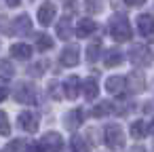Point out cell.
Here are the masks:
<instances>
[{"mask_svg":"<svg viewBox=\"0 0 154 152\" xmlns=\"http://www.w3.org/2000/svg\"><path fill=\"white\" fill-rule=\"evenodd\" d=\"M11 57L13 59H30L32 57V47L23 42H15L11 47Z\"/></svg>","mask_w":154,"mask_h":152,"instance_id":"14","label":"cell"},{"mask_svg":"<svg viewBox=\"0 0 154 152\" xmlns=\"http://www.w3.org/2000/svg\"><path fill=\"white\" fill-rule=\"evenodd\" d=\"M125 5H129V7H141V5H146V0H125Z\"/></svg>","mask_w":154,"mask_h":152,"instance_id":"29","label":"cell"},{"mask_svg":"<svg viewBox=\"0 0 154 152\" xmlns=\"http://www.w3.org/2000/svg\"><path fill=\"white\" fill-rule=\"evenodd\" d=\"M70 34H72V23H70V17L59 19V23H57V36H59L61 40H68V38H70Z\"/></svg>","mask_w":154,"mask_h":152,"instance_id":"19","label":"cell"},{"mask_svg":"<svg viewBox=\"0 0 154 152\" xmlns=\"http://www.w3.org/2000/svg\"><path fill=\"white\" fill-rule=\"evenodd\" d=\"M82 120H85V114H82V110H72V112H68V114L63 116V125H66L70 131L78 129V127L82 125Z\"/></svg>","mask_w":154,"mask_h":152,"instance_id":"12","label":"cell"},{"mask_svg":"<svg viewBox=\"0 0 154 152\" xmlns=\"http://www.w3.org/2000/svg\"><path fill=\"white\" fill-rule=\"evenodd\" d=\"M131 152H143V150H141V148H139V150H131Z\"/></svg>","mask_w":154,"mask_h":152,"instance_id":"32","label":"cell"},{"mask_svg":"<svg viewBox=\"0 0 154 152\" xmlns=\"http://www.w3.org/2000/svg\"><path fill=\"white\" fill-rule=\"evenodd\" d=\"M15 99L19 104H36V89L28 82H21L15 89Z\"/></svg>","mask_w":154,"mask_h":152,"instance_id":"5","label":"cell"},{"mask_svg":"<svg viewBox=\"0 0 154 152\" xmlns=\"http://www.w3.org/2000/svg\"><path fill=\"white\" fill-rule=\"evenodd\" d=\"M9 97V78L7 76H0V101Z\"/></svg>","mask_w":154,"mask_h":152,"instance_id":"27","label":"cell"},{"mask_svg":"<svg viewBox=\"0 0 154 152\" xmlns=\"http://www.w3.org/2000/svg\"><path fill=\"white\" fill-rule=\"evenodd\" d=\"M120 61H122L120 49H108V51L103 53V64H106L108 68H114V66H118Z\"/></svg>","mask_w":154,"mask_h":152,"instance_id":"16","label":"cell"},{"mask_svg":"<svg viewBox=\"0 0 154 152\" xmlns=\"http://www.w3.org/2000/svg\"><path fill=\"white\" fill-rule=\"evenodd\" d=\"M99 45H91V47H87V61L89 64H95L97 61V57H99Z\"/></svg>","mask_w":154,"mask_h":152,"instance_id":"25","label":"cell"},{"mask_svg":"<svg viewBox=\"0 0 154 152\" xmlns=\"http://www.w3.org/2000/svg\"><path fill=\"white\" fill-rule=\"evenodd\" d=\"M55 17V5L53 2H42L38 9V23L40 26H51Z\"/></svg>","mask_w":154,"mask_h":152,"instance_id":"11","label":"cell"},{"mask_svg":"<svg viewBox=\"0 0 154 152\" xmlns=\"http://www.w3.org/2000/svg\"><path fill=\"white\" fill-rule=\"evenodd\" d=\"M30 30H32V21H30V17H28L26 13L19 15V17L13 21V32H15V34L26 36V34H30Z\"/></svg>","mask_w":154,"mask_h":152,"instance_id":"13","label":"cell"},{"mask_svg":"<svg viewBox=\"0 0 154 152\" xmlns=\"http://www.w3.org/2000/svg\"><path fill=\"white\" fill-rule=\"evenodd\" d=\"M53 47V38L49 34H38L36 36V49L38 51H49Z\"/></svg>","mask_w":154,"mask_h":152,"instance_id":"21","label":"cell"},{"mask_svg":"<svg viewBox=\"0 0 154 152\" xmlns=\"http://www.w3.org/2000/svg\"><path fill=\"white\" fill-rule=\"evenodd\" d=\"M125 85L129 87L131 93H141V91L146 89V78H143L141 72H131V74L125 78Z\"/></svg>","mask_w":154,"mask_h":152,"instance_id":"7","label":"cell"},{"mask_svg":"<svg viewBox=\"0 0 154 152\" xmlns=\"http://www.w3.org/2000/svg\"><path fill=\"white\" fill-rule=\"evenodd\" d=\"M11 133V123H9V116L0 110V135H9Z\"/></svg>","mask_w":154,"mask_h":152,"instance_id":"24","label":"cell"},{"mask_svg":"<svg viewBox=\"0 0 154 152\" xmlns=\"http://www.w3.org/2000/svg\"><path fill=\"white\" fill-rule=\"evenodd\" d=\"M125 89V78H120V76H110L108 80H106V91L108 93H120Z\"/></svg>","mask_w":154,"mask_h":152,"instance_id":"18","label":"cell"},{"mask_svg":"<svg viewBox=\"0 0 154 152\" xmlns=\"http://www.w3.org/2000/svg\"><path fill=\"white\" fill-rule=\"evenodd\" d=\"M146 135H148V127H146V123H143V120H137V123H133V125H131V137L141 139V137H146Z\"/></svg>","mask_w":154,"mask_h":152,"instance_id":"20","label":"cell"},{"mask_svg":"<svg viewBox=\"0 0 154 152\" xmlns=\"http://www.w3.org/2000/svg\"><path fill=\"white\" fill-rule=\"evenodd\" d=\"M7 5H9V7H17V5H19V0H7Z\"/></svg>","mask_w":154,"mask_h":152,"instance_id":"31","label":"cell"},{"mask_svg":"<svg viewBox=\"0 0 154 152\" xmlns=\"http://www.w3.org/2000/svg\"><path fill=\"white\" fill-rule=\"evenodd\" d=\"M78 55H80L78 47H76V45H70V47H66V49L61 51L59 61H61V66L72 68V66H78Z\"/></svg>","mask_w":154,"mask_h":152,"instance_id":"6","label":"cell"},{"mask_svg":"<svg viewBox=\"0 0 154 152\" xmlns=\"http://www.w3.org/2000/svg\"><path fill=\"white\" fill-rule=\"evenodd\" d=\"M93 32H95V21H91V19H80L78 21V26H76V36L78 38H87Z\"/></svg>","mask_w":154,"mask_h":152,"instance_id":"15","label":"cell"},{"mask_svg":"<svg viewBox=\"0 0 154 152\" xmlns=\"http://www.w3.org/2000/svg\"><path fill=\"white\" fill-rule=\"evenodd\" d=\"M82 93H85L87 99H95L97 93H99V85H97V80H95V78H87V80L82 82Z\"/></svg>","mask_w":154,"mask_h":152,"instance_id":"17","label":"cell"},{"mask_svg":"<svg viewBox=\"0 0 154 152\" xmlns=\"http://www.w3.org/2000/svg\"><path fill=\"white\" fill-rule=\"evenodd\" d=\"M45 70H47V61H40V66H32L28 72H30V76H34V74H36V76H40Z\"/></svg>","mask_w":154,"mask_h":152,"instance_id":"28","label":"cell"},{"mask_svg":"<svg viewBox=\"0 0 154 152\" xmlns=\"http://www.w3.org/2000/svg\"><path fill=\"white\" fill-rule=\"evenodd\" d=\"M2 70H5L7 74H11V72H13V68H11L7 61H0V72H2Z\"/></svg>","mask_w":154,"mask_h":152,"instance_id":"30","label":"cell"},{"mask_svg":"<svg viewBox=\"0 0 154 152\" xmlns=\"http://www.w3.org/2000/svg\"><path fill=\"white\" fill-rule=\"evenodd\" d=\"M129 59H131V64H135V66H150V64H152V51H150L146 45L131 47Z\"/></svg>","mask_w":154,"mask_h":152,"instance_id":"3","label":"cell"},{"mask_svg":"<svg viewBox=\"0 0 154 152\" xmlns=\"http://www.w3.org/2000/svg\"><path fill=\"white\" fill-rule=\"evenodd\" d=\"M110 36H112L116 42H127V40H131L133 32H131V26H129L127 15H114V17L110 19Z\"/></svg>","mask_w":154,"mask_h":152,"instance_id":"1","label":"cell"},{"mask_svg":"<svg viewBox=\"0 0 154 152\" xmlns=\"http://www.w3.org/2000/svg\"><path fill=\"white\" fill-rule=\"evenodd\" d=\"M61 89H63V97L68 99H76L78 97V91H80V78L78 76H70L61 82Z\"/></svg>","mask_w":154,"mask_h":152,"instance_id":"8","label":"cell"},{"mask_svg":"<svg viewBox=\"0 0 154 152\" xmlns=\"http://www.w3.org/2000/svg\"><path fill=\"white\" fill-rule=\"evenodd\" d=\"M38 148H42L45 152H59V150L63 148V137H61L57 131H49V133L42 135Z\"/></svg>","mask_w":154,"mask_h":152,"instance_id":"4","label":"cell"},{"mask_svg":"<svg viewBox=\"0 0 154 152\" xmlns=\"http://www.w3.org/2000/svg\"><path fill=\"white\" fill-rule=\"evenodd\" d=\"M72 152H89V146H87V141L80 135L72 137Z\"/></svg>","mask_w":154,"mask_h":152,"instance_id":"22","label":"cell"},{"mask_svg":"<svg viewBox=\"0 0 154 152\" xmlns=\"http://www.w3.org/2000/svg\"><path fill=\"white\" fill-rule=\"evenodd\" d=\"M103 139H106V146L112 150H120L125 146V135L118 125H108L103 129Z\"/></svg>","mask_w":154,"mask_h":152,"instance_id":"2","label":"cell"},{"mask_svg":"<svg viewBox=\"0 0 154 152\" xmlns=\"http://www.w3.org/2000/svg\"><path fill=\"white\" fill-rule=\"evenodd\" d=\"M114 110H112V104H99L95 110H93V116H97V118H101V116H108V114H112Z\"/></svg>","mask_w":154,"mask_h":152,"instance_id":"23","label":"cell"},{"mask_svg":"<svg viewBox=\"0 0 154 152\" xmlns=\"http://www.w3.org/2000/svg\"><path fill=\"white\" fill-rule=\"evenodd\" d=\"M17 123H19V127H21L23 131H28V133H34V131L38 129V116H36L34 112H21V114L17 116Z\"/></svg>","mask_w":154,"mask_h":152,"instance_id":"9","label":"cell"},{"mask_svg":"<svg viewBox=\"0 0 154 152\" xmlns=\"http://www.w3.org/2000/svg\"><path fill=\"white\" fill-rule=\"evenodd\" d=\"M137 30L141 36H152L154 34V15L150 13H141L137 17Z\"/></svg>","mask_w":154,"mask_h":152,"instance_id":"10","label":"cell"},{"mask_svg":"<svg viewBox=\"0 0 154 152\" xmlns=\"http://www.w3.org/2000/svg\"><path fill=\"white\" fill-rule=\"evenodd\" d=\"M7 152H26V141L23 139H13L7 146Z\"/></svg>","mask_w":154,"mask_h":152,"instance_id":"26","label":"cell"}]
</instances>
